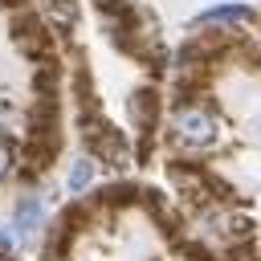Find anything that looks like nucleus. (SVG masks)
I'll list each match as a JSON object with an SVG mask.
<instances>
[{
    "label": "nucleus",
    "mask_w": 261,
    "mask_h": 261,
    "mask_svg": "<svg viewBox=\"0 0 261 261\" xmlns=\"http://www.w3.org/2000/svg\"><path fill=\"white\" fill-rule=\"evenodd\" d=\"M82 143H86V155H94V159L106 163V167H126V163H135L126 135H122L106 114H86V118H82Z\"/></svg>",
    "instance_id": "obj_1"
},
{
    "label": "nucleus",
    "mask_w": 261,
    "mask_h": 261,
    "mask_svg": "<svg viewBox=\"0 0 261 261\" xmlns=\"http://www.w3.org/2000/svg\"><path fill=\"white\" fill-rule=\"evenodd\" d=\"M216 135H220V114H212L200 102L175 106V114H171V139L179 147H212Z\"/></svg>",
    "instance_id": "obj_2"
},
{
    "label": "nucleus",
    "mask_w": 261,
    "mask_h": 261,
    "mask_svg": "<svg viewBox=\"0 0 261 261\" xmlns=\"http://www.w3.org/2000/svg\"><path fill=\"white\" fill-rule=\"evenodd\" d=\"M12 45H16L33 65L57 61V53H53V29H49L37 12H29L24 4H20V12L12 16Z\"/></svg>",
    "instance_id": "obj_3"
},
{
    "label": "nucleus",
    "mask_w": 261,
    "mask_h": 261,
    "mask_svg": "<svg viewBox=\"0 0 261 261\" xmlns=\"http://www.w3.org/2000/svg\"><path fill=\"white\" fill-rule=\"evenodd\" d=\"M61 151V139H45V135H24V147H20V179H41L53 159Z\"/></svg>",
    "instance_id": "obj_4"
},
{
    "label": "nucleus",
    "mask_w": 261,
    "mask_h": 261,
    "mask_svg": "<svg viewBox=\"0 0 261 261\" xmlns=\"http://www.w3.org/2000/svg\"><path fill=\"white\" fill-rule=\"evenodd\" d=\"M126 118L139 130V139H155V126H159V90L155 86H139L126 98Z\"/></svg>",
    "instance_id": "obj_5"
},
{
    "label": "nucleus",
    "mask_w": 261,
    "mask_h": 261,
    "mask_svg": "<svg viewBox=\"0 0 261 261\" xmlns=\"http://www.w3.org/2000/svg\"><path fill=\"white\" fill-rule=\"evenodd\" d=\"M204 24L241 29V24H257V12L249 4H216V8H204L200 16H192V29H204Z\"/></svg>",
    "instance_id": "obj_6"
},
{
    "label": "nucleus",
    "mask_w": 261,
    "mask_h": 261,
    "mask_svg": "<svg viewBox=\"0 0 261 261\" xmlns=\"http://www.w3.org/2000/svg\"><path fill=\"white\" fill-rule=\"evenodd\" d=\"M98 208H106V212H114V208H130V204H143V188L139 184H130V179H118V184H106L98 196Z\"/></svg>",
    "instance_id": "obj_7"
},
{
    "label": "nucleus",
    "mask_w": 261,
    "mask_h": 261,
    "mask_svg": "<svg viewBox=\"0 0 261 261\" xmlns=\"http://www.w3.org/2000/svg\"><path fill=\"white\" fill-rule=\"evenodd\" d=\"M12 220H16V237H20V241H29V237L45 224V204H41L37 196H20V200H16V208H12Z\"/></svg>",
    "instance_id": "obj_8"
},
{
    "label": "nucleus",
    "mask_w": 261,
    "mask_h": 261,
    "mask_svg": "<svg viewBox=\"0 0 261 261\" xmlns=\"http://www.w3.org/2000/svg\"><path fill=\"white\" fill-rule=\"evenodd\" d=\"M73 98H77V110H82V118L86 114H102V102H98V94H94V77H90V69H86V61H77L73 65Z\"/></svg>",
    "instance_id": "obj_9"
},
{
    "label": "nucleus",
    "mask_w": 261,
    "mask_h": 261,
    "mask_svg": "<svg viewBox=\"0 0 261 261\" xmlns=\"http://www.w3.org/2000/svg\"><path fill=\"white\" fill-rule=\"evenodd\" d=\"M45 4H49V12H53L57 33H65V37H69V24L77 20V0H45Z\"/></svg>",
    "instance_id": "obj_10"
},
{
    "label": "nucleus",
    "mask_w": 261,
    "mask_h": 261,
    "mask_svg": "<svg viewBox=\"0 0 261 261\" xmlns=\"http://www.w3.org/2000/svg\"><path fill=\"white\" fill-rule=\"evenodd\" d=\"M90 184H94V155H90V159L82 155V159H73V167H69V192H86Z\"/></svg>",
    "instance_id": "obj_11"
},
{
    "label": "nucleus",
    "mask_w": 261,
    "mask_h": 261,
    "mask_svg": "<svg viewBox=\"0 0 261 261\" xmlns=\"http://www.w3.org/2000/svg\"><path fill=\"white\" fill-rule=\"evenodd\" d=\"M175 249H179L188 261H212V249H208V245H200V241H179Z\"/></svg>",
    "instance_id": "obj_12"
},
{
    "label": "nucleus",
    "mask_w": 261,
    "mask_h": 261,
    "mask_svg": "<svg viewBox=\"0 0 261 261\" xmlns=\"http://www.w3.org/2000/svg\"><path fill=\"white\" fill-rule=\"evenodd\" d=\"M12 167H16V147H12L8 139H0V179H4Z\"/></svg>",
    "instance_id": "obj_13"
},
{
    "label": "nucleus",
    "mask_w": 261,
    "mask_h": 261,
    "mask_svg": "<svg viewBox=\"0 0 261 261\" xmlns=\"http://www.w3.org/2000/svg\"><path fill=\"white\" fill-rule=\"evenodd\" d=\"M130 0H94V8L102 12V16H114V12H122Z\"/></svg>",
    "instance_id": "obj_14"
},
{
    "label": "nucleus",
    "mask_w": 261,
    "mask_h": 261,
    "mask_svg": "<svg viewBox=\"0 0 261 261\" xmlns=\"http://www.w3.org/2000/svg\"><path fill=\"white\" fill-rule=\"evenodd\" d=\"M12 237H16V232H8V228L0 224V253H8V249H12Z\"/></svg>",
    "instance_id": "obj_15"
},
{
    "label": "nucleus",
    "mask_w": 261,
    "mask_h": 261,
    "mask_svg": "<svg viewBox=\"0 0 261 261\" xmlns=\"http://www.w3.org/2000/svg\"><path fill=\"white\" fill-rule=\"evenodd\" d=\"M4 4H24V0H4Z\"/></svg>",
    "instance_id": "obj_16"
}]
</instances>
